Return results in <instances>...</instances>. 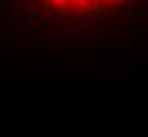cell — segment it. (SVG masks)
Returning <instances> with one entry per match:
<instances>
[{
    "instance_id": "obj_1",
    "label": "cell",
    "mask_w": 148,
    "mask_h": 137,
    "mask_svg": "<svg viewBox=\"0 0 148 137\" xmlns=\"http://www.w3.org/2000/svg\"><path fill=\"white\" fill-rule=\"evenodd\" d=\"M119 106H123V108H129V95H119Z\"/></svg>"
}]
</instances>
